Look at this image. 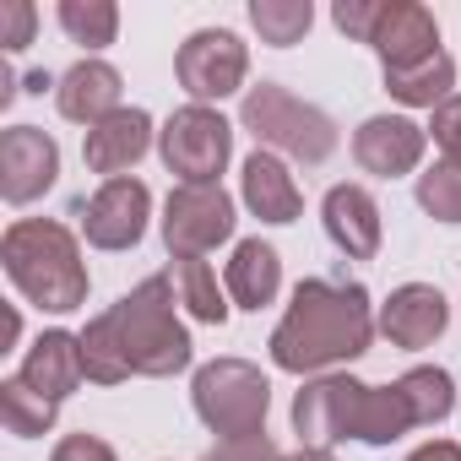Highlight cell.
<instances>
[{
	"label": "cell",
	"instance_id": "6da1fadb",
	"mask_svg": "<svg viewBox=\"0 0 461 461\" xmlns=\"http://www.w3.org/2000/svg\"><path fill=\"white\" fill-rule=\"evenodd\" d=\"M185 364H190V331L174 315L168 272H152L147 283H136L114 310H104L82 331V369L93 385H120L131 375L168 380Z\"/></svg>",
	"mask_w": 461,
	"mask_h": 461
},
{
	"label": "cell",
	"instance_id": "44dd1931",
	"mask_svg": "<svg viewBox=\"0 0 461 461\" xmlns=\"http://www.w3.org/2000/svg\"><path fill=\"white\" fill-rule=\"evenodd\" d=\"M450 87H456V60L445 50L434 60L412 66V71H385V93L407 109H439L450 98Z\"/></svg>",
	"mask_w": 461,
	"mask_h": 461
},
{
	"label": "cell",
	"instance_id": "ac0fdd59",
	"mask_svg": "<svg viewBox=\"0 0 461 461\" xmlns=\"http://www.w3.org/2000/svg\"><path fill=\"white\" fill-rule=\"evenodd\" d=\"M17 380H28L39 396H50V402H66L82 380H87V369H82V337H71V331H44L39 342H33V353H28V364H23V375Z\"/></svg>",
	"mask_w": 461,
	"mask_h": 461
},
{
	"label": "cell",
	"instance_id": "d6986e66",
	"mask_svg": "<svg viewBox=\"0 0 461 461\" xmlns=\"http://www.w3.org/2000/svg\"><path fill=\"white\" fill-rule=\"evenodd\" d=\"M245 206H250L261 222H294L299 206H304L294 174H288L283 158L267 152V147H256V152L245 158Z\"/></svg>",
	"mask_w": 461,
	"mask_h": 461
},
{
	"label": "cell",
	"instance_id": "484cf974",
	"mask_svg": "<svg viewBox=\"0 0 461 461\" xmlns=\"http://www.w3.org/2000/svg\"><path fill=\"white\" fill-rule=\"evenodd\" d=\"M60 28L71 33V44L104 50L120 33V12H114V0H60Z\"/></svg>",
	"mask_w": 461,
	"mask_h": 461
},
{
	"label": "cell",
	"instance_id": "4dcf8cb0",
	"mask_svg": "<svg viewBox=\"0 0 461 461\" xmlns=\"http://www.w3.org/2000/svg\"><path fill=\"white\" fill-rule=\"evenodd\" d=\"M434 141H439V152H445V163H461V98H445L439 109H434Z\"/></svg>",
	"mask_w": 461,
	"mask_h": 461
},
{
	"label": "cell",
	"instance_id": "7c38bea8",
	"mask_svg": "<svg viewBox=\"0 0 461 461\" xmlns=\"http://www.w3.org/2000/svg\"><path fill=\"white\" fill-rule=\"evenodd\" d=\"M60 174V147L55 136H44L39 125H12L0 136V195L12 206L39 201Z\"/></svg>",
	"mask_w": 461,
	"mask_h": 461
},
{
	"label": "cell",
	"instance_id": "3957f363",
	"mask_svg": "<svg viewBox=\"0 0 461 461\" xmlns=\"http://www.w3.org/2000/svg\"><path fill=\"white\" fill-rule=\"evenodd\" d=\"M0 261H6V277L23 288L28 304L39 310H82L87 304V267L82 250L71 240V228L50 222V217H23L6 228L0 240Z\"/></svg>",
	"mask_w": 461,
	"mask_h": 461
},
{
	"label": "cell",
	"instance_id": "1f68e13d",
	"mask_svg": "<svg viewBox=\"0 0 461 461\" xmlns=\"http://www.w3.org/2000/svg\"><path fill=\"white\" fill-rule=\"evenodd\" d=\"M50 461H120L98 434H66L60 445H55V456Z\"/></svg>",
	"mask_w": 461,
	"mask_h": 461
},
{
	"label": "cell",
	"instance_id": "277c9868",
	"mask_svg": "<svg viewBox=\"0 0 461 461\" xmlns=\"http://www.w3.org/2000/svg\"><path fill=\"white\" fill-rule=\"evenodd\" d=\"M240 125H245L267 152L277 147V152H288V158H299V163H326V158L337 152V125H331L315 104L294 98V93L277 87V82H261V87L245 93Z\"/></svg>",
	"mask_w": 461,
	"mask_h": 461
},
{
	"label": "cell",
	"instance_id": "f1b7e54d",
	"mask_svg": "<svg viewBox=\"0 0 461 461\" xmlns=\"http://www.w3.org/2000/svg\"><path fill=\"white\" fill-rule=\"evenodd\" d=\"M33 28H39V12L28 6V0H0V44H6L12 55L33 44Z\"/></svg>",
	"mask_w": 461,
	"mask_h": 461
},
{
	"label": "cell",
	"instance_id": "ffe728a7",
	"mask_svg": "<svg viewBox=\"0 0 461 461\" xmlns=\"http://www.w3.org/2000/svg\"><path fill=\"white\" fill-rule=\"evenodd\" d=\"M222 283H228V294H234L240 310H267L277 299V288H283V261H277L272 245L245 240V245H234V261L222 267Z\"/></svg>",
	"mask_w": 461,
	"mask_h": 461
},
{
	"label": "cell",
	"instance_id": "836d02e7",
	"mask_svg": "<svg viewBox=\"0 0 461 461\" xmlns=\"http://www.w3.org/2000/svg\"><path fill=\"white\" fill-rule=\"evenodd\" d=\"M283 461H331V450H310V445H304L299 456H283Z\"/></svg>",
	"mask_w": 461,
	"mask_h": 461
},
{
	"label": "cell",
	"instance_id": "83f0119b",
	"mask_svg": "<svg viewBox=\"0 0 461 461\" xmlns=\"http://www.w3.org/2000/svg\"><path fill=\"white\" fill-rule=\"evenodd\" d=\"M418 206L434 222H461V163H434L418 174Z\"/></svg>",
	"mask_w": 461,
	"mask_h": 461
},
{
	"label": "cell",
	"instance_id": "7a4b0ae2",
	"mask_svg": "<svg viewBox=\"0 0 461 461\" xmlns=\"http://www.w3.org/2000/svg\"><path fill=\"white\" fill-rule=\"evenodd\" d=\"M369 337H375L369 294L358 283H321V277H310V283L294 288V304L277 321L267 348H272L277 369L315 375V369H331V364H348V358L369 353Z\"/></svg>",
	"mask_w": 461,
	"mask_h": 461
},
{
	"label": "cell",
	"instance_id": "e0dca14e",
	"mask_svg": "<svg viewBox=\"0 0 461 461\" xmlns=\"http://www.w3.org/2000/svg\"><path fill=\"white\" fill-rule=\"evenodd\" d=\"M55 104L66 120L77 125H104L109 114H120V71L104 60H77L60 82H55Z\"/></svg>",
	"mask_w": 461,
	"mask_h": 461
},
{
	"label": "cell",
	"instance_id": "5b68a950",
	"mask_svg": "<svg viewBox=\"0 0 461 461\" xmlns=\"http://www.w3.org/2000/svg\"><path fill=\"white\" fill-rule=\"evenodd\" d=\"M195 412L212 434L222 439H250V434H267V407H272V385L256 364L245 358H217L206 369H195Z\"/></svg>",
	"mask_w": 461,
	"mask_h": 461
},
{
	"label": "cell",
	"instance_id": "d6a6232c",
	"mask_svg": "<svg viewBox=\"0 0 461 461\" xmlns=\"http://www.w3.org/2000/svg\"><path fill=\"white\" fill-rule=\"evenodd\" d=\"M407 461H461V445H456V439H429V445H418Z\"/></svg>",
	"mask_w": 461,
	"mask_h": 461
},
{
	"label": "cell",
	"instance_id": "2e32d148",
	"mask_svg": "<svg viewBox=\"0 0 461 461\" xmlns=\"http://www.w3.org/2000/svg\"><path fill=\"white\" fill-rule=\"evenodd\" d=\"M326 234L348 261H369L380 250V206L364 185H331L326 190Z\"/></svg>",
	"mask_w": 461,
	"mask_h": 461
},
{
	"label": "cell",
	"instance_id": "9a60e30c",
	"mask_svg": "<svg viewBox=\"0 0 461 461\" xmlns=\"http://www.w3.org/2000/svg\"><path fill=\"white\" fill-rule=\"evenodd\" d=\"M450 326V304H445V294L439 288H429V283H407V288H396L385 304H380V331L396 342V348H429L439 331Z\"/></svg>",
	"mask_w": 461,
	"mask_h": 461
},
{
	"label": "cell",
	"instance_id": "f546056e",
	"mask_svg": "<svg viewBox=\"0 0 461 461\" xmlns=\"http://www.w3.org/2000/svg\"><path fill=\"white\" fill-rule=\"evenodd\" d=\"M206 461H283L272 434H250V439H217Z\"/></svg>",
	"mask_w": 461,
	"mask_h": 461
},
{
	"label": "cell",
	"instance_id": "52a82bcc",
	"mask_svg": "<svg viewBox=\"0 0 461 461\" xmlns=\"http://www.w3.org/2000/svg\"><path fill=\"white\" fill-rule=\"evenodd\" d=\"M234 234V195L222 185H179L163 212V240L174 261H201Z\"/></svg>",
	"mask_w": 461,
	"mask_h": 461
},
{
	"label": "cell",
	"instance_id": "9c48e42d",
	"mask_svg": "<svg viewBox=\"0 0 461 461\" xmlns=\"http://www.w3.org/2000/svg\"><path fill=\"white\" fill-rule=\"evenodd\" d=\"M364 44L385 60V71H412L439 55V23L418 0H375Z\"/></svg>",
	"mask_w": 461,
	"mask_h": 461
},
{
	"label": "cell",
	"instance_id": "4fadbf2b",
	"mask_svg": "<svg viewBox=\"0 0 461 461\" xmlns=\"http://www.w3.org/2000/svg\"><path fill=\"white\" fill-rule=\"evenodd\" d=\"M423 141H429L423 125H412V120H402V114H375V120L358 125L353 158H358L364 174L396 179V174H412V168L423 163Z\"/></svg>",
	"mask_w": 461,
	"mask_h": 461
},
{
	"label": "cell",
	"instance_id": "d4e9b609",
	"mask_svg": "<svg viewBox=\"0 0 461 461\" xmlns=\"http://www.w3.org/2000/svg\"><path fill=\"white\" fill-rule=\"evenodd\" d=\"M250 23H256L261 44L288 50V44H299V39L310 33L315 6H310V0H256V6H250Z\"/></svg>",
	"mask_w": 461,
	"mask_h": 461
},
{
	"label": "cell",
	"instance_id": "5bb4252c",
	"mask_svg": "<svg viewBox=\"0 0 461 461\" xmlns=\"http://www.w3.org/2000/svg\"><path fill=\"white\" fill-rule=\"evenodd\" d=\"M152 147V114L147 109H120L109 114L104 125H93L82 136V158L93 174H109V179H125V168H136Z\"/></svg>",
	"mask_w": 461,
	"mask_h": 461
},
{
	"label": "cell",
	"instance_id": "30bf717a",
	"mask_svg": "<svg viewBox=\"0 0 461 461\" xmlns=\"http://www.w3.org/2000/svg\"><path fill=\"white\" fill-rule=\"evenodd\" d=\"M179 87L195 98V104H212V98H228L245 87V71H250V55L245 44L228 33V28H201L179 44Z\"/></svg>",
	"mask_w": 461,
	"mask_h": 461
},
{
	"label": "cell",
	"instance_id": "ba28073f",
	"mask_svg": "<svg viewBox=\"0 0 461 461\" xmlns=\"http://www.w3.org/2000/svg\"><path fill=\"white\" fill-rule=\"evenodd\" d=\"M364 396H369V385H358L348 375H326V380L304 385L294 396V429H299V439L310 450H331L342 439H358Z\"/></svg>",
	"mask_w": 461,
	"mask_h": 461
},
{
	"label": "cell",
	"instance_id": "cb8c5ba5",
	"mask_svg": "<svg viewBox=\"0 0 461 461\" xmlns=\"http://www.w3.org/2000/svg\"><path fill=\"white\" fill-rule=\"evenodd\" d=\"M402 396H407V407H412V423L418 429H429V423H439L450 407H456V391H450V375L439 369V364H418V369H407L402 380Z\"/></svg>",
	"mask_w": 461,
	"mask_h": 461
},
{
	"label": "cell",
	"instance_id": "4316f807",
	"mask_svg": "<svg viewBox=\"0 0 461 461\" xmlns=\"http://www.w3.org/2000/svg\"><path fill=\"white\" fill-rule=\"evenodd\" d=\"M174 272H179V299H185V310H190L195 321H206V326H222V321H228V304H222L217 272H212L206 261H174Z\"/></svg>",
	"mask_w": 461,
	"mask_h": 461
},
{
	"label": "cell",
	"instance_id": "603a6c76",
	"mask_svg": "<svg viewBox=\"0 0 461 461\" xmlns=\"http://www.w3.org/2000/svg\"><path fill=\"white\" fill-rule=\"evenodd\" d=\"M407 429H418V423H412V407H407L402 385H369L358 439H364V445H391V439H402Z\"/></svg>",
	"mask_w": 461,
	"mask_h": 461
},
{
	"label": "cell",
	"instance_id": "7402d4cb",
	"mask_svg": "<svg viewBox=\"0 0 461 461\" xmlns=\"http://www.w3.org/2000/svg\"><path fill=\"white\" fill-rule=\"evenodd\" d=\"M55 412H60V402H50V396H39L28 380H0V418H6V429L17 434V439H39V434H50L55 429Z\"/></svg>",
	"mask_w": 461,
	"mask_h": 461
},
{
	"label": "cell",
	"instance_id": "8992f818",
	"mask_svg": "<svg viewBox=\"0 0 461 461\" xmlns=\"http://www.w3.org/2000/svg\"><path fill=\"white\" fill-rule=\"evenodd\" d=\"M158 152L168 174H179V185H217L228 152H234V125L206 104L174 109V120L158 131Z\"/></svg>",
	"mask_w": 461,
	"mask_h": 461
},
{
	"label": "cell",
	"instance_id": "8fae6325",
	"mask_svg": "<svg viewBox=\"0 0 461 461\" xmlns=\"http://www.w3.org/2000/svg\"><path fill=\"white\" fill-rule=\"evenodd\" d=\"M152 190L141 179H104L93 201H82V234L93 250H131L147 234Z\"/></svg>",
	"mask_w": 461,
	"mask_h": 461
}]
</instances>
